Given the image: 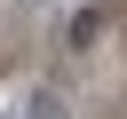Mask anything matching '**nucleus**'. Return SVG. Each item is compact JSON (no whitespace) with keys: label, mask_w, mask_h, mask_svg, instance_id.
Instances as JSON below:
<instances>
[{"label":"nucleus","mask_w":127,"mask_h":119,"mask_svg":"<svg viewBox=\"0 0 127 119\" xmlns=\"http://www.w3.org/2000/svg\"><path fill=\"white\" fill-rule=\"evenodd\" d=\"M24 119H71V111H64V95H32V103H24Z\"/></svg>","instance_id":"f03ea898"},{"label":"nucleus","mask_w":127,"mask_h":119,"mask_svg":"<svg viewBox=\"0 0 127 119\" xmlns=\"http://www.w3.org/2000/svg\"><path fill=\"white\" fill-rule=\"evenodd\" d=\"M0 119H16V111H0Z\"/></svg>","instance_id":"20e7f679"},{"label":"nucleus","mask_w":127,"mask_h":119,"mask_svg":"<svg viewBox=\"0 0 127 119\" xmlns=\"http://www.w3.org/2000/svg\"><path fill=\"white\" fill-rule=\"evenodd\" d=\"M95 40H103V16L79 8V16H71V48H95Z\"/></svg>","instance_id":"f257e3e1"},{"label":"nucleus","mask_w":127,"mask_h":119,"mask_svg":"<svg viewBox=\"0 0 127 119\" xmlns=\"http://www.w3.org/2000/svg\"><path fill=\"white\" fill-rule=\"evenodd\" d=\"M24 8H56V0H24Z\"/></svg>","instance_id":"7ed1b4c3"}]
</instances>
